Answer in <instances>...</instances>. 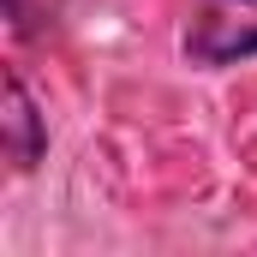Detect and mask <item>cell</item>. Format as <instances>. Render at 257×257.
<instances>
[{
	"mask_svg": "<svg viewBox=\"0 0 257 257\" xmlns=\"http://www.w3.org/2000/svg\"><path fill=\"white\" fill-rule=\"evenodd\" d=\"M66 0H6V18H12V36H48L54 24H60Z\"/></svg>",
	"mask_w": 257,
	"mask_h": 257,
	"instance_id": "3",
	"label": "cell"
},
{
	"mask_svg": "<svg viewBox=\"0 0 257 257\" xmlns=\"http://www.w3.org/2000/svg\"><path fill=\"white\" fill-rule=\"evenodd\" d=\"M0 144H6V162H12V174H30V168L42 162V150H48V126H42V114H36V102H30V90H24V78H18V72H6V114H0Z\"/></svg>",
	"mask_w": 257,
	"mask_h": 257,
	"instance_id": "2",
	"label": "cell"
},
{
	"mask_svg": "<svg viewBox=\"0 0 257 257\" xmlns=\"http://www.w3.org/2000/svg\"><path fill=\"white\" fill-rule=\"evenodd\" d=\"M192 66H233L257 54V0H192L186 18Z\"/></svg>",
	"mask_w": 257,
	"mask_h": 257,
	"instance_id": "1",
	"label": "cell"
}]
</instances>
